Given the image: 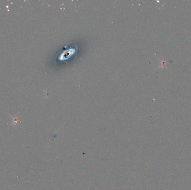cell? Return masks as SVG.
<instances>
[{"instance_id": "obj_1", "label": "cell", "mask_w": 191, "mask_h": 190, "mask_svg": "<svg viewBox=\"0 0 191 190\" xmlns=\"http://www.w3.org/2000/svg\"><path fill=\"white\" fill-rule=\"evenodd\" d=\"M166 61H165L164 60L162 59V60H161V64H160V67H161V68L166 67Z\"/></svg>"}]
</instances>
